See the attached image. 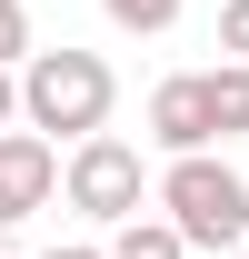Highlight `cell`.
<instances>
[{"label":"cell","instance_id":"cell-1","mask_svg":"<svg viewBox=\"0 0 249 259\" xmlns=\"http://www.w3.org/2000/svg\"><path fill=\"white\" fill-rule=\"evenodd\" d=\"M150 209L180 229L189 249H239L249 239V180L219 150H170V169L150 180Z\"/></svg>","mask_w":249,"mask_h":259},{"label":"cell","instance_id":"cell-8","mask_svg":"<svg viewBox=\"0 0 249 259\" xmlns=\"http://www.w3.org/2000/svg\"><path fill=\"white\" fill-rule=\"evenodd\" d=\"M0 60H10V70L30 60V10H20V0H0Z\"/></svg>","mask_w":249,"mask_h":259},{"label":"cell","instance_id":"cell-3","mask_svg":"<svg viewBox=\"0 0 249 259\" xmlns=\"http://www.w3.org/2000/svg\"><path fill=\"white\" fill-rule=\"evenodd\" d=\"M60 199L80 209V220H130V209H150V160H140V140H120V130H90V140H70L60 160Z\"/></svg>","mask_w":249,"mask_h":259},{"label":"cell","instance_id":"cell-2","mask_svg":"<svg viewBox=\"0 0 249 259\" xmlns=\"http://www.w3.org/2000/svg\"><path fill=\"white\" fill-rule=\"evenodd\" d=\"M110 100H120V80H110V60L100 50H30L20 60V120L40 130V140H90V130H110Z\"/></svg>","mask_w":249,"mask_h":259},{"label":"cell","instance_id":"cell-11","mask_svg":"<svg viewBox=\"0 0 249 259\" xmlns=\"http://www.w3.org/2000/svg\"><path fill=\"white\" fill-rule=\"evenodd\" d=\"M40 259H110L100 239H70V249H40Z\"/></svg>","mask_w":249,"mask_h":259},{"label":"cell","instance_id":"cell-7","mask_svg":"<svg viewBox=\"0 0 249 259\" xmlns=\"http://www.w3.org/2000/svg\"><path fill=\"white\" fill-rule=\"evenodd\" d=\"M100 10H110V30H140V40H159L180 20V0H100Z\"/></svg>","mask_w":249,"mask_h":259},{"label":"cell","instance_id":"cell-6","mask_svg":"<svg viewBox=\"0 0 249 259\" xmlns=\"http://www.w3.org/2000/svg\"><path fill=\"white\" fill-rule=\"evenodd\" d=\"M100 249H110V259H189V239L159 220V209H130V220H110Z\"/></svg>","mask_w":249,"mask_h":259},{"label":"cell","instance_id":"cell-12","mask_svg":"<svg viewBox=\"0 0 249 259\" xmlns=\"http://www.w3.org/2000/svg\"><path fill=\"white\" fill-rule=\"evenodd\" d=\"M239 259H249V239H239Z\"/></svg>","mask_w":249,"mask_h":259},{"label":"cell","instance_id":"cell-9","mask_svg":"<svg viewBox=\"0 0 249 259\" xmlns=\"http://www.w3.org/2000/svg\"><path fill=\"white\" fill-rule=\"evenodd\" d=\"M219 50L249 60V0H219Z\"/></svg>","mask_w":249,"mask_h":259},{"label":"cell","instance_id":"cell-5","mask_svg":"<svg viewBox=\"0 0 249 259\" xmlns=\"http://www.w3.org/2000/svg\"><path fill=\"white\" fill-rule=\"evenodd\" d=\"M50 190H60V140H40L30 120H10V130H0V229L40 220Z\"/></svg>","mask_w":249,"mask_h":259},{"label":"cell","instance_id":"cell-10","mask_svg":"<svg viewBox=\"0 0 249 259\" xmlns=\"http://www.w3.org/2000/svg\"><path fill=\"white\" fill-rule=\"evenodd\" d=\"M10 120H20V70L0 60V130H10Z\"/></svg>","mask_w":249,"mask_h":259},{"label":"cell","instance_id":"cell-4","mask_svg":"<svg viewBox=\"0 0 249 259\" xmlns=\"http://www.w3.org/2000/svg\"><path fill=\"white\" fill-rule=\"evenodd\" d=\"M150 140H159V150H219V140H229L210 70H170V80L150 90Z\"/></svg>","mask_w":249,"mask_h":259}]
</instances>
